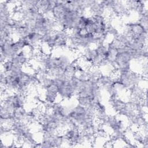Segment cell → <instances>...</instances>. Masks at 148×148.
<instances>
[{
	"label": "cell",
	"mask_w": 148,
	"mask_h": 148,
	"mask_svg": "<svg viewBox=\"0 0 148 148\" xmlns=\"http://www.w3.org/2000/svg\"><path fill=\"white\" fill-rule=\"evenodd\" d=\"M27 112L24 107L15 109L12 113L14 121H25Z\"/></svg>",
	"instance_id": "obj_5"
},
{
	"label": "cell",
	"mask_w": 148,
	"mask_h": 148,
	"mask_svg": "<svg viewBox=\"0 0 148 148\" xmlns=\"http://www.w3.org/2000/svg\"><path fill=\"white\" fill-rule=\"evenodd\" d=\"M88 10L91 16H101L105 15L107 9L102 1H92Z\"/></svg>",
	"instance_id": "obj_3"
},
{
	"label": "cell",
	"mask_w": 148,
	"mask_h": 148,
	"mask_svg": "<svg viewBox=\"0 0 148 148\" xmlns=\"http://www.w3.org/2000/svg\"><path fill=\"white\" fill-rule=\"evenodd\" d=\"M38 1H35V0L20 1L19 6H20V7L24 8H36Z\"/></svg>",
	"instance_id": "obj_6"
},
{
	"label": "cell",
	"mask_w": 148,
	"mask_h": 148,
	"mask_svg": "<svg viewBox=\"0 0 148 148\" xmlns=\"http://www.w3.org/2000/svg\"><path fill=\"white\" fill-rule=\"evenodd\" d=\"M56 5V1L42 0L38 1L36 8L40 12L43 13L46 16L51 17V12Z\"/></svg>",
	"instance_id": "obj_2"
},
{
	"label": "cell",
	"mask_w": 148,
	"mask_h": 148,
	"mask_svg": "<svg viewBox=\"0 0 148 148\" xmlns=\"http://www.w3.org/2000/svg\"><path fill=\"white\" fill-rule=\"evenodd\" d=\"M127 103V102H125L119 98L114 99H110V106H112L113 110L118 114H120V112L126 106Z\"/></svg>",
	"instance_id": "obj_4"
},
{
	"label": "cell",
	"mask_w": 148,
	"mask_h": 148,
	"mask_svg": "<svg viewBox=\"0 0 148 148\" xmlns=\"http://www.w3.org/2000/svg\"><path fill=\"white\" fill-rule=\"evenodd\" d=\"M117 76L119 82L124 86L126 91H128L138 86L142 80L141 76L132 70L117 74Z\"/></svg>",
	"instance_id": "obj_1"
}]
</instances>
